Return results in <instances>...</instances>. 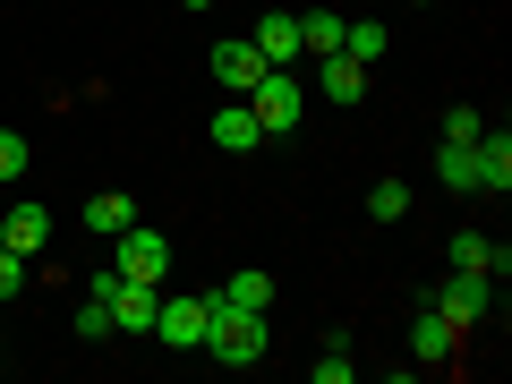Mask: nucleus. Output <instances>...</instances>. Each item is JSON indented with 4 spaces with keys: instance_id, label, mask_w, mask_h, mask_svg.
Here are the masks:
<instances>
[{
    "instance_id": "1",
    "label": "nucleus",
    "mask_w": 512,
    "mask_h": 384,
    "mask_svg": "<svg viewBox=\"0 0 512 384\" xmlns=\"http://www.w3.org/2000/svg\"><path fill=\"white\" fill-rule=\"evenodd\" d=\"M205 359H222V367H256L265 359V316L256 308H231L222 291H205Z\"/></svg>"
},
{
    "instance_id": "2",
    "label": "nucleus",
    "mask_w": 512,
    "mask_h": 384,
    "mask_svg": "<svg viewBox=\"0 0 512 384\" xmlns=\"http://www.w3.org/2000/svg\"><path fill=\"white\" fill-rule=\"evenodd\" d=\"M239 103L256 111V128H265V137H291L299 111H308V94H299V69H265L248 94H239Z\"/></svg>"
},
{
    "instance_id": "3",
    "label": "nucleus",
    "mask_w": 512,
    "mask_h": 384,
    "mask_svg": "<svg viewBox=\"0 0 512 384\" xmlns=\"http://www.w3.org/2000/svg\"><path fill=\"white\" fill-rule=\"evenodd\" d=\"M111 248H120V256H111V274H120V282H154V291H163V274H171V239H163V231L128 222Z\"/></svg>"
},
{
    "instance_id": "4",
    "label": "nucleus",
    "mask_w": 512,
    "mask_h": 384,
    "mask_svg": "<svg viewBox=\"0 0 512 384\" xmlns=\"http://www.w3.org/2000/svg\"><path fill=\"white\" fill-rule=\"evenodd\" d=\"M487 308H495V282L487 274H461V265H453V274L436 282V316H444V325H478Z\"/></svg>"
},
{
    "instance_id": "5",
    "label": "nucleus",
    "mask_w": 512,
    "mask_h": 384,
    "mask_svg": "<svg viewBox=\"0 0 512 384\" xmlns=\"http://www.w3.org/2000/svg\"><path fill=\"white\" fill-rule=\"evenodd\" d=\"M256 77H265V52H256L248 35H222V43H214V86H222V94H248Z\"/></svg>"
},
{
    "instance_id": "6",
    "label": "nucleus",
    "mask_w": 512,
    "mask_h": 384,
    "mask_svg": "<svg viewBox=\"0 0 512 384\" xmlns=\"http://www.w3.org/2000/svg\"><path fill=\"white\" fill-rule=\"evenodd\" d=\"M111 333H154V308H163V291L154 282H111Z\"/></svg>"
},
{
    "instance_id": "7",
    "label": "nucleus",
    "mask_w": 512,
    "mask_h": 384,
    "mask_svg": "<svg viewBox=\"0 0 512 384\" xmlns=\"http://www.w3.org/2000/svg\"><path fill=\"white\" fill-rule=\"evenodd\" d=\"M154 342L163 350H197L205 342V299H163V308H154Z\"/></svg>"
},
{
    "instance_id": "8",
    "label": "nucleus",
    "mask_w": 512,
    "mask_h": 384,
    "mask_svg": "<svg viewBox=\"0 0 512 384\" xmlns=\"http://www.w3.org/2000/svg\"><path fill=\"white\" fill-rule=\"evenodd\" d=\"M214 146H222V154H256V146H265V128H256V111L239 103V94H222V111H214Z\"/></svg>"
},
{
    "instance_id": "9",
    "label": "nucleus",
    "mask_w": 512,
    "mask_h": 384,
    "mask_svg": "<svg viewBox=\"0 0 512 384\" xmlns=\"http://www.w3.org/2000/svg\"><path fill=\"white\" fill-rule=\"evenodd\" d=\"M0 239H9L18 256H43V239H52V214H43L35 197H18L9 214H0Z\"/></svg>"
},
{
    "instance_id": "10",
    "label": "nucleus",
    "mask_w": 512,
    "mask_h": 384,
    "mask_svg": "<svg viewBox=\"0 0 512 384\" xmlns=\"http://www.w3.org/2000/svg\"><path fill=\"white\" fill-rule=\"evenodd\" d=\"M470 163H478V188H495V197H504V188H512V137H504V128H478Z\"/></svg>"
},
{
    "instance_id": "11",
    "label": "nucleus",
    "mask_w": 512,
    "mask_h": 384,
    "mask_svg": "<svg viewBox=\"0 0 512 384\" xmlns=\"http://www.w3.org/2000/svg\"><path fill=\"white\" fill-rule=\"evenodd\" d=\"M453 265H461V274H487V282H504V274H512V256L495 248L487 231H453Z\"/></svg>"
},
{
    "instance_id": "12",
    "label": "nucleus",
    "mask_w": 512,
    "mask_h": 384,
    "mask_svg": "<svg viewBox=\"0 0 512 384\" xmlns=\"http://www.w3.org/2000/svg\"><path fill=\"white\" fill-rule=\"evenodd\" d=\"M256 52H265V69H299V18H256Z\"/></svg>"
},
{
    "instance_id": "13",
    "label": "nucleus",
    "mask_w": 512,
    "mask_h": 384,
    "mask_svg": "<svg viewBox=\"0 0 512 384\" xmlns=\"http://www.w3.org/2000/svg\"><path fill=\"white\" fill-rule=\"evenodd\" d=\"M453 342H461V325H444L436 308H427L419 325H410V359H427V367H444V359H453Z\"/></svg>"
},
{
    "instance_id": "14",
    "label": "nucleus",
    "mask_w": 512,
    "mask_h": 384,
    "mask_svg": "<svg viewBox=\"0 0 512 384\" xmlns=\"http://www.w3.org/2000/svg\"><path fill=\"white\" fill-rule=\"evenodd\" d=\"M316 86H325L333 103H359V94H367V60H350V52H325V69H316Z\"/></svg>"
},
{
    "instance_id": "15",
    "label": "nucleus",
    "mask_w": 512,
    "mask_h": 384,
    "mask_svg": "<svg viewBox=\"0 0 512 384\" xmlns=\"http://www.w3.org/2000/svg\"><path fill=\"white\" fill-rule=\"evenodd\" d=\"M128 222H137V205H128L120 188H103V197H86V231H103V239H120Z\"/></svg>"
},
{
    "instance_id": "16",
    "label": "nucleus",
    "mask_w": 512,
    "mask_h": 384,
    "mask_svg": "<svg viewBox=\"0 0 512 384\" xmlns=\"http://www.w3.org/2000/svg\"><path fill=\"white\" fill-rule=\"evenodd\" d=\"M222 299H231V308H256V316H265V308H274V274H256V265H248V274L222 282Z\"/></svg>"
},
{
    "instance_id": "17",
    "label": "nucleus",
    "mask_w": 512,
    "mask_h": 384,
    "mask_svg": "<svg viewBox=\"0 0 512 384\" xmlns=\"http://www.w3.org/2000/svg\"><path fill=\"white\" fill-rule=\"evenodd\" d=\"M384 43H393V35H384L376 18H342V52L350 60H384Z\"/></svg>"
},
{
    "instance_id": "18",
    "label": "nucleus",
    "mask_w": 512,
    "mask_h": 384,
    "mask_svg": "<svg viewBox=\"0 0 512 384\" xmlns=\"http://www.w3.org/2000/svg\"><path fill=\"white\" fill-rule=\"evenodd\" d=\"M299 52H342V18H333V9H316V18H299Z\"/></svg>"
},
{
    "instance_id": "19",
    "label": "nucleus",
    "mask_w": 512,
    "mask_h": 384,
    "mask_svg": "<svg viewBox=\"0 0 512 384\" xmlns=\"http://www.w3.org/2000/svg\"><path fill=\"white\" fill-rule=\"evenodd\" d=\"M436 180H444V188H478V163H470V146H436Z\"/></svg>"
},
{
    "instance_id": "20",
    "label": "nucleus",
    "mask_w": 512,
    "mask_h": 384,
    "mask_svg": "<svg viewBox=\"0 0 512 384\" xmlns=\"http://www.w3.org/2000/svg\"><path fill=\"white\" fill-rule=\"evenodd\" d=\"M367 214H376V222H402L410 214V188L402 180H376V188H367Z\"/></svg>"
},
{
    "instance_id": "21",
    "label": "nucleus",
    "mask_w": 512,
    "mask_h": 384,
    "mask_svg": "<svg viewBox=\"0 0 512 384\" xmlns=\"http://www.w3.org/2000/svg\"><path fill=\"white\" fill-rule=\"evenodd\" d=\"M478 128H487V120H478L470 103H453V111H444V146H478Z\"/></svg>"
},
{
    "instance_id": "22",
    "label": "nucleus",
    "mask_w": 512,
    "mask_h": 384,
    "mask_svg": "<svg viewBox=\"0 0 512 384\" xmlns=\"http://www.w3.org/2000/svg\"><path fill=\"white\" fill-rule=\"evenodd\" d=\"M350 376H359V367H350L342 333H333V342H325V359H316V384H350Z\"/></svg>"
},
{
    "instance_id": "23",
    "label": "nucleus",
    "mask_w": 512,
    "mask_h": 384,
    "mask_svg": "<svg viewBox=\"0 0 512 384\" xmlns=\"http://www.w3.org/2000/svg\"><path fill=\"white\" fill-rule=\"evenodd\" d=\"M77 333H86V342H111V299H94V291H86V308H77Z\"/></svg>"
},
{
    "instance_id": "24",
    "label": "nucleus",
    "mask_w": 512,
    "mask_h": 384,
    "mask_svg": "<svg viewBox=\"0 0 512 384\" xmlns=\"http://www.w3.org/2000/svg\"><path fill=\"white\" fill-rule=\"evenodd\" d=\"M26 163H35V154H26V137H18V128H0V180H18Z\"/></svg>"
},
{
    "instance_id": "25",
    "label": "nucleus",
    "mask_w": 512,
    "mask_h": 384,
    "mask_svg": "<svg viewBox=\"0 0 512 384\" xmlns=\"http://www.w3.org/2000/svg\"><path fill=\"white\" fill-rule=\"evenodd\" d=\"M18 291H26V256L0 248V299H18Z\"/></svg>"
},
{
    "instance_id": "26",
    "label": "nucleus",
    "mask_w": 512,
    "mask_h": 384,
    "mask_svg": "<svg viewBox=\"0 0 512 384\" xmlns=\"http://www.w3.org/2000/svg\"><path fill=\"white\" fill-rule=\"evenodd\" d=\"M180 9H214V0H180Z\"/></svg>"
},
{
    "instance_id": "27",
    "label": "nucleus",
    "mask_w": 512,
    "mask_h": 384,
    "mask_svg": "<svg viewBox=\"0 0 512 384\" xmlns=\"http://www.w3.org/2000/svg\"><path fill=\"white\" fill-rule=\"evenodd\" d=\"M419 9H427V0H419Z\"/></svg>"
}]
</instances>
